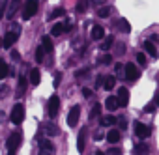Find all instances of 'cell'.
<instances>
[{
  "label": "cell",
  "mask_w": 159,
  "mask_h": 155,
  "mask_svg": "<svg viewBox=\"0 0 159 155\" xmlns=\"http://www.w3.org/2000/svg\"><path fill=\"white\" fill-rule=\"evenodd\" d=\"M79 116H81V107L75 105V107L69 110V114H67V125H69V127H75L77 122H79Z\"/></svg>",
  "instance_id": "obj_5"
},
{
  "label": "cell",
  "mask_w": 159,
  "mask_h": 155,
  "mask_svg": "<svg viewBox=\"0 0 159 155\" xmlns=\"http://www.w3.org/2000/svg\"><path fill=\"white\" fill-rule=\"evenodd\" d=\"M43 56H45V49L41 47V45H38V49H36V62H43Z\"/></svg>",
  "instance_id": "obj_26"
},
{
  "label": "cell",
  "mask_w": 159,
  "mask_h": 155,
  "mask_svg": "<svg viewBox=\"0 0 159 155\" xmlns=\"http://www.w3.org/2000/svg\"><path fill=\"white\" fill-rule=\"evenodd\" d=\"M120 138H122V135H120V131H118V129H111V131H109V135H107V140H109L111 144L120 142Z\"/></svg>",
  "instance_id": "obj_14"
},
{
  "label": "cell",
  "mask_w": 159,
  "mask_h": 155,
  "mask_svg": "<svg viewBox=\"0 0 159 155\" xmlns=\"http://www.w3.org/2000/svg\"><path fill=\"white\" fill-rule=\"evenodd\" d=\"M109 15H111V8H99V10H98V17L105 19V17H109Z\"/></svg>",
  "instance_id": "obj_28"
},
{
  "label": "cell",
  "mask_w": 159,
  "mask_h": 155,
  "mask_svg": "<svg viewBox=\"0 0 159 155\" xmlns=\"http://www.w3.org/2000/svg\"><path fill=\"white\" fill-rule=\"evenodd\" d=\"M86 73H90V67H84V69H81V71H77V73H75V75H77V77H79V79H81V77H84V75H86Z\"/></svg>",
  "instance_id": "obj_37"
},
{
  "label": "cell",
  "mask_w": 159,
  "mask_h": 155,
  "mask_svg": "<svg viewBox=\"0 0 159 155\" xmlns=\"http://www.w3.org/2000/svg\"><path fill=\"white\" fill-rule=\"evenodd\" d=\"M94 155H105V153H103V151H101V149H99V151H96V153H94Z\"/></svg>",
  "instance_id": "obj_46"
},
{
  "label": "cell",
  "mask_w": 159,
  "mask_h": 155,
  "mask_svg": "<svg viewBox=\"0 0 159 155\" xmlns=\"http://www.w3.org/2000/svg\"><path fill=\"white\" fill-rule=\"evenodd\" d=\"M120 26H122V32H125V34L131 32V24H129L125 19H120Z\"/></svg>",
  "instance_id": "obj_31"
},
{
  "label": "cell",
  "mask_w": 159,
  "mask_h": 155,
  "mask_svg": "<svg viewBox=\"0 0 159 155\" xmlns=\"http://www.w3.org/2000/svg\"><path fill=\"white\" fill-rule=\"evenodd\" d=\"M137 62H139V65H146V62H148L146 60V54L144 52H139L137 54Z\"/></svg>",
  "instance_id": "obj_35"
},
{
  "label": "cell",
  "mask_w": 159,
  "mask_h": 155,
  "mask_svg": "<svg viewBox=\"0 0 159 155\" xmlns=\"http://www.w3.org/2000/svg\"><path fill=\"white\" fill-rule=\"evenodd\" d=\"M45 135H49V136H58V135H62V133H60V127H58L54 122H47V123H45Z\"/></svg>",
  "instance_id": "obj_12"
},
{
  "label": "cell",
  "mask_w": 159,
  "mask_h": 155,
  "mask_svg": "<svg viewBox=\"0 0 159 155\" xmlns=\"http://www.w3.org/2000/svg\"><path fill=\"white\" fill-rule=\"evenodd\" d=\"M150 148H148V144H144V142H140V144H137L135 148H133V153L135 155H146V151H148Z\"/></svg>",
  "instance_id": "obj_16"
},
{
  "label": "cell",
  "mask_w": 159,
  "mask_h": 155,
  "mask_svg": "<svg viewBox=\"0 0 159 155\" xmlns=\"http://www.w3.org/2000/svg\"><path fill=\"white\" fill-rule=\"evenodd\" d=\"M86 135H88V129L83 127L81 131H79V138H77V151L83 153L84 148H86Z\"/></svg>",
  "instance_id": "obj_7"
},
{
  "label": "cell",
  "mask_w": 159,
  "mask_h": 155,
  "mask_svg": "<svg viewBox=\"0 0 159 155\" xmlns=\"http://www.w3.org/2000/svg\"><path fill=\"white\" fill-rule=\"evenodd\" d=\"M112 43H114V36H107L105 41H103V45H99V47H101V51H109L112 47Z\"/></svg>",
  "instance_id": "obj_25"
},
{
  "label": "cell",
  "mask_w": 159,
  "mask_h": 155,
  "mask_svg": "<svg viewBox=\"0 0 159 155\" xmlns=\"http://www.w3.org/2000/svg\"><path fill=\"white\" fill-rule=\"evenodd\" d=\"M118 123H120V127L122 129H125V125H127V122H125V118H120V120H116Z\"/></svg>",
  "instance_id": "obj_41"
},
{
  "label": "cell",
  "mask_w": 159,
  "mask_h": 155,
  "mask_svg": "<svg viewBox=\"0 0 159 155\" xmlns=\"http://www.w3.org/2000/svg\"><path fill=\"white\" fill-rule=\"evenodd\" d=\"M86 8H88V0H79L77 11H86Z\"/></svg>",
  "instance_id": "obj_32"
},
{
  "label": "cell",
  "mask_w": 159,
  "mask_h": 155,
  "mask_svg": "<svg viewBox=\"0 0 159 155\" xmlns=\"http://www.w3.org/2000/svg\"><path fill=\"white\" fill-rule=\"evenodd\" d=\"M10 75V67H8V64L4 62V60H0V79H4V77H8Z\"/></svg>",
  "instance_id": "obj_24"
},
{
  "label": "cell",
  "mask_w": 159,
  "mask_h": 155,
  "mask_svg": "<svg viewBox=\"0 0 159 155\" xmlns=\"http://www.w3.org/2000/svg\"><path fill=\"white\" fill-rule=\"evenodd\" d=\"M135 135H137L140 140H144V138L150 136V127L144 125V123H140V122H137V123H135Z\"/></svg>",
  "instance_id": "obj_9"
},
{
  "label": "cell",
  "mask_w": 159,
  "mask_h": 155,
  "mask_svg": "<svg viewBox=\"0 0 159 155\" xmlns=\"http://www.w3.org/2000/svg\"><path fill=\"white\" fill-rule=\"evenodd\" d=\"M38 8H39V2H38V0H26V4L23 6V19H25V21L32 19V17L38 13Z\"/></svg>",
  "instance_id": "obj_1"
},
{
  "label": "cell",
  "mask_w": 159,
  "mask_h": 155,
  "mask_svg": "<svg viewBox=\"0 0 159 155\" xmlns=\"http://www.w3.org/2000/svg\"><path fill=\"white\" fill-rule=\"evenodd\" d=\"M47 110H49V116H51V118H56V116H58V110H60V97H58L56 94H52V95L49 97Z\"/></svg>",
  "instance_id": "obj_4"
},
{
  "label": "cell",
  "mask_w": 159,
  "mask_h": 155,
  "mask_svg": "<svg viewBox=\"0 0 159 155\" xmlns=\"http://www.w3.org/2000/svg\"><path fill=\"white\" fill-rule=\"evenodd\" d=\"M39 149H47V151H54V144L51 140H45V138H39Z\"/></svg>",
  "instance_id": "obj_19"
},
{
  "label": "cell",
  "mask_w": 159,
  "mask_h": 155,
  "mask_svg": "<svg viewBox=\"0 0 159 155\" xmlns=\"http://www.w3.org/2000/svg\"><path fill=\"white\" fill-rule=\"evenodd\" d=\"M17 39H19V34H15L13 30H10V32L4 36V39H2V47H4V49H11Z\"/></svg>",
  "instance_id": "obj_8"
},
{
  "label": "cell",
  "mask_w": 159,
  "mask_h": 155,
  "mask_svg": "<svg viewBox=\"0 0 159 155\" xmlns=\"http://www.w3.org/2000/svg\"><path fill=\"white\" fill-rule=\"evenodd\" d=\"M23 120H25V105L17 103V105L13 107V110H11L10 122H11L13 125H21V123H23Z\"/></svg>",
  "instance_id": "obj_3"
},
{
  "label": "cell",
  "mask_w": 159,
  "mask_h": 155,
  "mask_svg": "<svg viewBox=\"0 0 159 155\" xmlns=\"http://www.w3.org/2000/svg\"><path fill=\"white\" fill-rule=\"evenodd\" d=\"M83 95H84L86 99H88V97H92V90H90V88H83Z\"/></svg>",
  "instance_id": "obj_39"
},
{
  "label": "cell",
  "mask_w": 159,
  "mask_h": 155,
  "mask_svg": "<svg viewBox=\"0 0 159 155\" xmlns=\"http://www.w3.org/2000/svg\"><path fill=\"white\" fill-rule=\"evenodd\" d=\"M8 4H10V0H0V17H2L8 10Z\"/></svg>",
  "instance_id": "obj_33"
},
{
  "label": "cell",
  "mask_w": 159,
  "mask_h": 155,
  "mask_svg": "<svg viewBox=\"0 0 159 155\" xmlns=\"http://www.w3.org/2000/svg\"><path fill=\"white\" fill-rule=\"evenodd\" d=\"M124 52H125V47H124V45H122V47H118V54H124Z\"/></svg>",
  "instance_id": "obj_44"
},
{
  "label": "cell",
  "mask_w": 159,
  "mask_h": 155,
  "mask_svg": "<svg viewBox=\"0 0 159 155\" xmlns=\"http://www.w3.org/2000/svg\"><path fill=\"white\" fill-rule=\"evenodd\" d=\"M41 47L45 49V52H51V51H52V41H51L49 36H43V39H41Z\"/></svg>",
  "instance_id": "obj_22"
},
{
  "label": "cell",
  "mask_w": 159,
  "mask_h": 155,
  "mask_svg": "<svg viewBox=\"0 0 159 155\" xmlns=\"http://www.w3.org/2000/svg\"><path fill=\"white\" fill-rule=\"evenodd\" d=\"M144 51L150 54V56H157V49L152 41H144Z\"/></svg>",
  "instance_id": "obj_20"
},
{
  "label": "cell",
  "mask_w": 159,
  "mask_h": 155,
  "mask_svg": "<svg viewBox=\"0 0 159 155\" xmlns=\"http://www.w3.org/2000/svg\"><path fill=\"white\" fill-rule=\"evenodd\" d=\"M0 45H2V39H0Z\"/></svg>",
  "instance_id": "obj_48"
},
{
  "label": "cell",
  "mask_w": 159,
  "mask_h": 155,
  "mask_svg": "<svg viewBox=\"0 0 159 155\" xmlns=\"http://www.w3.org/2000/svg\"><path fill=\"white\" fill-rule=\"evenodd\" d=\"M99 114H101V105L98 103V105H94V108L90 110V120L96 118V116H99Z\"/></svg>",
  "instance_id": "obj_29"
},
{
  "label": "cell",
  "mask_w": 159,
  "mask_h": 155,
  "mask_svg": "<svg viewBox=\"0 0 159 155\" xmlns=\"http://www.w3.org/2000/svg\"><path fill=\"white\" fill-rule=\"evenodd\" d=\"M103 38H105V30H103L101 26H94V28H92V39L99 41V39H103Z\"/></svg>",
  "instance_id": "obj_15"
},
{
  "label": "cell",
  "mask_w": 159,
  "mask_h": 155,
  "mask_svg": "<svg viewBox=\"0 0 159 155\" xmlns=\"http://www.w3.org/2000/svg\"><path fill=\"white\" fill-rule=\"evenodd\" d=\"M107 155H122V149H118V148H111V149L107 151Z\"/></svg>",
  "instance_id": "obj_36"
},
{
  "label": "cell",
  "mask_w": 159,
  "mask_h": 155,
  "mask_svg": "<svg viewBox=\"0 0 159 155\" xmlns=\"http://www.w3.org/2000/svg\"><path fill=\"white\" fill-rule=\"evenodd\" d=\"M116 99H118V105L120 107H127V103H129V90L127 88H120Z\"/></svg>",
  "instance_id": "obj_11"
},
{
  "label": "cell",
  "mask_w": 159,
  "mask_h": 155,
  "mask_svg": "<svg viewBox=\"0 0 159 155\" xmlns=\"http://www.w3.org/2000/svg\"><path fill=\"white\" fill-rule=\"evenodd\" d=\"M21 142H23V135L19 131L17 133H11L10 138H8V155H15V151L21 146Z\"/></svg>",
  "instance_id": "obj_2"
},
{
  "label": "cell",
  "mask_w": 159,
  "mask_h": 155,
  "mask_svg": "<svg viewBox=\"0 0 159 155\" xmlns=\"http://www.w3.org/2000/svg\"><path fill=\"white\" fill-rule=\"evenodd\" d=\"M21 0H10V6H8V10H6V17L8 19H13L15 17V13H17V10H21Z\"/></svg>",
  "instance_id": "obj_10"
},
{
  "label": "cell",
  "mask_w": 159,
  "mask_h": 155,
  "mask_svg": "<svg viewBox=\"0 0 159 155\" xmlns=\"http://www.w3.org/2000/svg\"><path fill=\"white\" fill-rule=\"evenodd\" d=\"M64 32H66V23H56V24L52 26V30H51L52 36H60V34H64Z\"/></svg>",
  "instance_id": "obj_17"
},
{
  "label": "cell",
  "mask_w": 159,
  "mask_h": 155,
  "mask_svg": "<svg viewBox=\"0 0 159 155\" xmlns=\"http://www.w3.org/2000/svg\"><path fill=\"white\" fill-rule=\"evenodd\" d=\"M94 2H99V0H94Z\"/></svg>",
  "instance_id": "obj_47"
},
{
  "label": "cell",
  "mask_w": 159,
  "mask_h": 155,
  "mask_svg": "<svg viewBox=\"0 0 159 155\" xmlns=\"http://www.w3.org/2000/svg\"><path fill=\"white\" fill-rule=\"evenodd\" d=\"M103 86H105V90H112V88L116 86V79H114L112 75H109L107 79L103 81Z\"/></svg>",
  "instance_id": "obj_21"
},
{
  "label": "cell",
  "mask_w": 159,
  "mask_h": 155,
  "mask_svg": "<svg viewBox=\"0 0 159 155\" xmlns=\"http://www.w3.org/2000/svg\"><path fill=\"white\" fill-rule=\"evenodd\" d=\"M155 105H157V107H159V92H157V94H155Z\"/></svg>",
  "instance_id": "obj_45"
},
{
  "label": "cell",
  "mask_w": 159,
  "mask_h": 155,
  "mask_svg": "<svg viewBox=\"0 0 159 155\" xmlns=\"http://www.w3.org/2000/svg\"><path fill=\"white\" fill-rule=\"evenodd\" d=\"M105 107H107L109 110H116V108H118L120 105H118V99L111 95V97H107V101H105Z\"/></svg>",
  "instance_id": "obj_18"
},
{
  "label": "cell",
  "mask_w": 159,
  "mask_h": 155,
  "mask_svg": "<svg viewBox=\"0 0 159 155\" xmlns=\"http://www.w3.org/2000/svg\"><path fill=\"white\" fill-rule=\"evenodd\" d=\"M144 112H150V114H153V112H155V105H146V107H144Z\"/></svg>",
  "instance_id": "obj_38"
},
{
  "label": "cell",
  "mask_w": 159,
  "mask_h": 155,
  "mask_svg": "<svg viewBox=\"0 0 159 155\" xmlns=\"http://www.w3.org/2000/svg\"><path fill=\"white\" fill-rule=\"evenodd\" d=\"M26 84H28V81H26V77H23V75H21V77H19V92H21V94L25 92Z\"/></svg>",
  "instance_id": "obj_30"
},
{
  "label": "cell",
  "mask_w": 159,
  "mask_h": 155,
  "mask_svg": "<svg viewBox=\"0 0 159 155\" xmlns=\"http://www.w3.org/2000/svg\"><path fill=\"white\" fill-rule=\"evenodd\" d=\"M99 64H105V65L112 64V56H111V54H105V56H101V58H99Z\"/></svg>",
  "instance_id": "obj_34"
},
{
  "label": "cell",
  "mask_w": 159,
  "mask_h": 155,
  "mask_svg": "<svg viewBox=\"0 0 159 155\" xmlns=\"http://www.w3.org/2000/svg\"><path fill=\"white\" fill-rule=\"evenodd\" d=\"M64 13H66V10H64V8H56V10H52V13L49 15V19H51V21H52V19H58V17H60V15H64Z\"/></svg>",
  "instance_id": "obj_27"
},
{
  "label": "cell",
  "mask_w": 159,
  "mask_h": 155,
  "mask_svg": "<svg viewBox=\"0 0 159 155\" xmlns=\"http://www.w3.org/2000/svg\"><path fill=\"white\" fill-rule=\"evenodd\" d=\"M139 77H140V71L135 67V64H125V79L127 81H137L139 79Z\"/></svg>",
  "instance_id": "obj_6"
},
{
  "label": "cell",
  "mask_w": 159,
  "mask_h": 155,
  "mask_svg": "<svg viewBox=\"0 0 159 155\" xmlns=\"http://www.w3.org/2000/svg\"><path fill=\"white\" fill-rule=\"evenodd\" d=\"M60 79H62V75H60V73H58V75H56V77H54V86H58V82H60Z\"/></svg>",
  "instance_id": "obj_42"
},
{
  "label": "cell",
  "mask_w": 159,
  "mask_h": 155,
  "mask_svg": "<svg viewBox=\"0 0 159 155\" xmlns=\"http://www.w3.org/2000/svg\"><path fill=\"white\" fill-rule=\"evenodd\" d=\"M99 123H101L103 127H111V125H114V123H116V118H114V116H103Z\"/></svg>",
  "instance_id": "obj_23"
},
{
  "label": "cell",
  "mask_w": 159,
  "mask_h": 155,
  "mask_svg": "<svg viewBox=\"0 0 159 155\" xmlns=\"http://www.w3.org/2000/svg\"><path fill=\"white\" fill-rule=\"evenodd\" d=\"M11 58H13V60L17 62V60H21V54H19L17 51H11Z\"/></svg>",
  "instance_id": "obj_40"
},
{
  "label": "cell",
  "mask_w": 159,
  "mask_h": 155,
  "mask_svg": "<svg viewBox=\"0 0 159 155\" xmlns=\"http://www.w3.org/2000/svg\"><path fill=\"white\" fill-rule=\"evenodd\" d=\"M30 84L32 86H38L39 84V81H41V73H39V69L38 67H34V69H30Z\"/></svg>",
  "instance_id": "obj_13"
},
{
  "label": "cell",
  "mask_w": 159,
  "mask_h": 155,
  "mask_svg": "<svg viewBox=\"0 0 159 155\" xmlns=\"http://www.w3.org/2000/svg\"><path fill=\"white\" fill-rule=\"evenodd\" d=\"M39 155H52V151H47V149H39Z\"/></svg>",
  "instance_id": "obj_43"
}]
</instances>
